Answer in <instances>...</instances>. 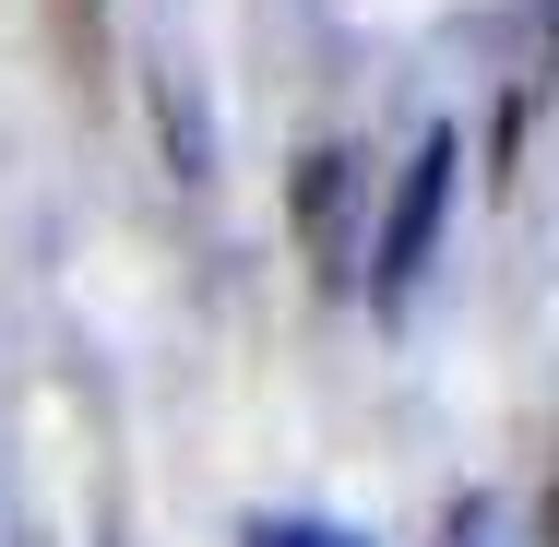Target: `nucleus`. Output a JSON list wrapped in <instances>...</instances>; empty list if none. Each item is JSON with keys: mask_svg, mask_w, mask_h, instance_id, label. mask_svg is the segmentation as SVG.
<instances>
[{"mask_svg": "<svg viewBox=\"0 0 559 547\" xmlns=\"http://www.w3.org/2000/svg\"><path fill=\"white\" fill-rule=\"evenodd\" d=\"M452 167H464V131H429L417 155H405V179H393V215L369 238V286L381 298H405L417 274H429V250H441V215H452Z\"/></svg>", "mask_w": 559, "mask_h": 547, "instance_id": "f257e3e1", "label": "nucleus"}, {"mask_svg": "<svg viewBox=\"0 0 559 547\" xmlns=\"http://www.w3.org/2000/svg\"><path fill=\"white\" fill-rule=\"evenodd\" d=\"M155 119H167V155H179V179H203V167H215V143H203V96H191L179 72L155 84Z\"/></svg>", "mask_w": 559, "mask_h": 547, "instance_id": "f03ea898", "label": "nucleus"}, {"mask_svg": "<svg viewBox=\"0 0 559 547\" xmlns=\"http://www.w3.org/2000/svg\"><path fill=\"white\" fill-rule=\"evenodd\" d=\"M238 547H357V536H334V524H298V512H286V524L262 512V524H250V536H238Z\"/></svg>", "mask_w": 559, "mask_h": 547, "instance_id": "7ed1b4c3", "label": "nucleus"}, {"mask_svg": "<svg viewBox=\"0 0 559 547\" xmlns=\"http://www.w3.org/2000/svg\"><path fill=\"white\" fill-rule=\"evenodd\" d=\"M72 12H84V48H96V24H108V0H72Z\"/></svg>", "mask_w": 559, "mask_h": 547, "instance_id": "20e7f679", "label": "nucleus"}]
</instances>
